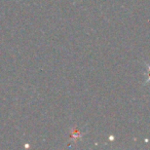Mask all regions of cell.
Masks as SVG:
<instances>
[{
  "label": "cell",
  "mask_w": 150,
  "mask_h": 150,
  "mask_svg": "<svg viewBox=\"0 0 150 150\" xmlns=\"http://www.w3.org/2000/svg\"><path fill=\"white\" fill-rule=\"evenodd\" d=\"M147 66V74H146V76H147V80H146V83H149L150 82V65H146Z\"/></svg>",
  "instance_id": "1"
}]
</instances>
